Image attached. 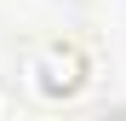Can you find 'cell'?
I'll list each match as a JSON object with an SVG mask.
<instances>
[{
  "mask_svg": "<svg viewBox=\"0 0 126 121\" xmlns=\"http://www.w3.org/2000/svg\"><path fill=\"white\" fill-rule=\"evenodd\" d=\"M0 121H6V98H0Z\"/></svg>",
  "mask_w": 126,
  "mask_h": 121,
  "instance_id": "7a4b0ae2",
  "label": "cell"
},
{
  "mask_svg": "<svg viewBox=\"0 0 126 121\" xmlns=\"http://www.w3.org/2000/svg\"><path fill=\"white\" fill-rule=\"evenodd\" d=\"M23 87L40 104H75V98L92 87V52L80 46V40H69V35L40 40L23 58Z\"/></svg>",
  "mask_w": 126,
  "mask_h": 121,
  "instance_id": "6da1fadb",
  "label": "cell"
}]
</instances>
